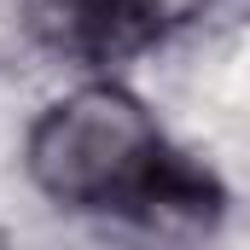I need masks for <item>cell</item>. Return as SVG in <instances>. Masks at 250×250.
I'll use <instances>...</instances> for the list:
<instances>
[{"label":"cell","instance_id":"6da1fadb","mask_svg":"<svg viewBox=\"0 0 250 250\" xmlns=\"http://www.w3.org/2000/svg\"><path fill=\"white\" fill-rule=\"evenodd\" d=\"M163 157L169 151L157 140V123L146 117V105L111 82L76 87L29 134L35 187L70 209H111V204L134 209V198L146 192Z\"/></svg>","mask_w":250,"mask_h":250},{"label":"cell","instance_id":"7a4b0ae2","mask_svg":"<svg viewBox=\"0 0 250 250\" xmlns=\"http://www.w3.org/2000/svg\"><path fill=\"white\" fill-rule=\"evenodd\" d=\"M29 23L41 41H53L59 53H82V59H99V53L140 41L128 0H29Z\"/></svg>","mask_w":250,"mask_h":250},{"label":"cell","instance_id":"3957f363","mask_svg":"<svg viewBox=\"0 0 250 250\" xmlns=\"http://www.w3.org/2000/svg\"><path fill=\"white\" fill-rule=\"evenodd\" d=\"M209 0H128V18L140 23V35H157V29H175V23H187L198 18Z\"/></svg>","mask_w":250,"mask_h":250}]
</instances>
